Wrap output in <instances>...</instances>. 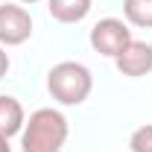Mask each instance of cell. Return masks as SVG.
Instances as JSON below:
<instances>
[{"label":"cell","mask_w":152,"mask_h":152,"mask_svg":"<svg viewBox=\"0 0 152 152\" xmlns=\"http://www.w3.org/2000/svg\"><path fill=\"white\" fill-rule=\"evenodd\" d=\"M67 132H70L67 117L58 108H35L23 123L20 146L23 152H61Z\"/></svg>","instance_id":"obj_1"},{"label":"cell","mask_w":152,"mask_h":152,"mask_svg":"<svg viewBox=\"0 0 152 152\" xmlns=\"http://www.w3.org/2000/svg\"><path fill=\"white\" fill-rule=\"evenodd\" d=\"M47 91L61 105H82L94 91V76L82 61H58L47 73Z\"/></svg>","instance_id":"obj_2"},{"label":"cell","mask_w":152,"mask_h":152,"mask_svg":"<svg viewBox=\"0 0 152 152\" xmlns=\"http://www.w3.org/2000/svg\"><path fill=\"white\" fill-rule=\"evenodd\" d=\"M91 47L94 53L99 56H108V58H117L129 44H132V29L123 18H102L91 26Z\"/></svg>","instance_id":"obj_3"},{"label":"cell","mask_w":152,"mask_h":152,"mask_svg":"<svg viewBox=\"0 0 152 152\" xmlns=\"http://www.w3.org/2000/svg\"><path fill=\"white\" fill-rule=\"evenodd\" d=\"M32 35V15L20 3H0V44L20 47Z\"/></svg>","instance_id":"obj_4"},{"label":"cell","mask_w":152,"mask_h":152,"mask_svg":"<svg viewBox=\"0 0 152 152\" xmlns=\"http://www.w3.org/2000/svg\"><path fill=\"white\" fill-rule=\"evenodd\" d=\"M114 67L123 76H132V79L152 73V44L149 41H134L132 38V44L114 58Z\"/></svg>","instance_id":"obj_5"},{"label":"cell","mask_w":152,"mask_h":152,"mask_svg":"<svg viewBox=\"0 0 152 152\" xmlns=\"http://www.w3.org/2000/svg\"><path fill=\"white\" fill-rule=\"evenodd\" d=\"M23 123H26V111H23L20 99L9 96V94H0V134L12 137V134L23 132Z\"/></svg>","instance_id":"obj_6"},{"label":"cell","mask_w":152,"mask_h":152,"mask_svg":"<svg viewBox=\"0 0 152 152\" xmlns=\"http://www.w3.org/2000/svg\"><path fill=\"white\" fill-rule=\"evenodd\" d=\"M94 0H47V9L58 23H79L88 18Z\"/></svg>","instance_id":"obj_7"},{"label":"cell","mask_w":152,"mask_h":152,"mask_svg":"<svg viewBox=\"0 0 152 152\" xmlns=\"http://www.w3.org/2000/svg\"><path fill=\"white\" fill-rule=\"evenodd\" d=\"M123 15L126 23L152 29V0H123Z\"/></svg>","instance_id":"obj_8"},{"label":"cell","mask_w":152,"mask_h":152,"mask_svg":"<svg viewBox=\"0 0 152 152\" xmlns=\"http://www.w3.org/2000/svg\"><path fill=\"white\" fill-rule=\"evenodd\" d=\"M129 149L132 152H152V123L137 126L129 137Z\"/></svg>","instance_id":"obj_9"},{"label":"cell","mask_w":152,"mask_h":152,"mask_svg":"<svg viewBox=\"0 0 152 152\" xmlns=\"http://www.w3.org/2000/svg\"><path fill=\"white\" fill-rule=\"evenodd\" d=\"M9 67H12V58H9V53H6V47L0 44V79L9 73Z\"/></svg>","instance_id":"obj_10"},{"label":"cell","mask_w":152,"mask_h":152,"mask_svg":"<svg viewBox=\"0 0 152 152\" xmlns=\"http://www.w3.org/2000/svg\"><path fill=\"white\" fill-rule=\"evenodd\" d=\"M0 152H12V143H9V137H3V134H0Z\"/></svg>","instance_id":"obj_11"},{"label":"cell","mask_w":152,"mask_h":152,"mask_svg":"<svg viewBox=\"0 0 152 152\" xmlns=\"http://www.w3.org/2000/svg\"><path fill=\"white\" fill-rule=\"evenodd\" d=\"M18 3H38V0H18Z\"/></svg>","instance_id":"obj_12"}]
</instances>
